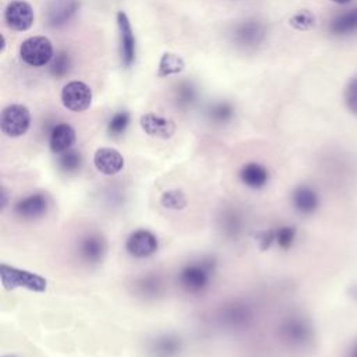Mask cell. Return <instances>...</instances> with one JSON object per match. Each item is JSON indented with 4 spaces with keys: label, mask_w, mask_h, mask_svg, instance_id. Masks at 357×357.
Listing matches in <instances>:
<instances>
[{
    "label": "cell",
    "mask_w": 357,
    "mask_h": 357,
    "mask_svg": "<svg viewBox=\"0 0 357 357\" xmlns=\"http://www.w3.org/2000/svg\"><path fill=\"white\" fill-rule=\"evenodd\" d=\"M213 271L215 261L211 258L188 264L178 273V284L187 293H202L208 287Z\"/></svg>",
    "instance_id": "6da1fadb"
},
{
    "label": "cell",
    "mask_w": 357,
    "mask_h": 357,
    "mask_svg": "<svg viewBox=\"0 0 357 357\" xmlns=\"http://www.w3.org/2000/svg\"><path fill=\"white\" fill-rule=\"evenodd\" d=\"M1 284L7 290H13L17 287H24L32 291H45L47 287V280L38 273L14 268L7 264H1L0 266Z\"/></svg>",
    "instance_id": "7a4b0ae2"
},
{
    "label": "cell",
    "mask_w": 357,
    "mask_h": 357,
    "mask_svg": "<svg viewBox=\"0 0 357 357\" xmlns=\"http://www.w3.org/2000/svg\"><path fill=\"white\" fill-rule=\"evenodd\" d=\"M279 336L282 342L289 347L304 349L312 340V328L305 318L300 315H291L283 319L280 324Z\"/></svg>",
    "instance_id": "3957f363"
},
{
    "label": "cell",
    "mask_w": 357,
    "mask_h": 357,
    "mask_svg": "<svg viewBox=\"0 0 357 357\" xmlns=\"http://www.w3.org/2000/svg\"><path fill=\"white\" fill-rule=\"evenodd\" d=\"M31 126V113L26 106L20 103L8 105L3 109L0 117L1 132L10 138L24 135Z\"/></svg>",
    "instance_id": "277c9868"
},
{
    "label": "cell",
    "mask_w": 357,
    "mask_h": 357,
    "mask_svg": "<svg viewBox=\"0 0 357 357\" xmlns=\"http://www.w3.org/2000/svg\"><path fill=\"white\" fill-rule=\"evenodd\" d=\"M21 60L31 67L46 66L53 59V46L46 36H31L20 46Z\"/></svg>",
    "instance_id": "5b68a950"
},
{
    "label": "cell",
    "mask_w": 357,
    "mask_h": 357,
    "mask_svg": "<svg viewBox=\"0 0 357 357\" xmlns=\"http://www.w3.org/2000/svg\"><path fill=\"white\" fill-rule=\"evenodd\" d=\"M61 102L71 112H84L91 106L92 91L82 81H70L61 89Z\"/></svg>",
    "instance_id": "8992f818"
},
{
    "label": "cell",
    "mask_w": 357,
    "mask_h": 357,
    "mask_svg": "<svg viewBox=\"0 0 357 357\" xmlns=\"http://www.w3.org/2000/svg\"><path fill=\"white\" fill-rule=\"evenodd\" d=\"M49 197L43 192H33L21 198L14 205V215L22 220H36L43 218L49 211Z\"/></svg>",
    "instance_id": "52a82bcc"
},
{
    "label": "cell",
    "mask_w": 357,
    "mask_h": 357,
    "mask_svg": "<svg viewBox=\"0 0 357 357\" xmlns=\"http://www.w3.org/2000/svg\"><path fill=\"white\" fill-rule=\"evenodd\" d=\"M158 248L159 240L156 234L146 229L134 230L126 240V250L134 258H148L153 255Z\"/></svg>",
    "instance_id": "ba28073f"
},
{
    "label": "cell",
    "mask_w": 357,
    "mask_h": 357,
    "mask_svg": "<svg viewBox=\"0 0 357 357\" xmlns=\"http://www.w3.org/2000/svg\"><path fill=\"white\" fill-rule=\"evenodd\" d=\"M4 21L14 31H26L33 24V10L25 0H13L4 10Z\"/></svg>",
    "instance_id": "9c48e42d"
},
{
    "label": "cell",
    "mask_w": 357,
    "mask_h": 357,
    "mask_svg": "<svg viewBox=\"0 0 357 357\" xmlns=\"http://www.w3.org/2000/svg\"><path fill=\"white\" fill-rule=\"evenodd\" d=\"M106 240L99 233H88L78 243V257L85 264H98L106 254Z\"/></svg>",
    "instance_id": "30bf717a"
},
{
    "label": "cell",
    "mask_w": 357,
    "mask_h": 357,
    "mask_svg": "<svg viewBox=\"0 0 357 357\" xmlns=\"http://www.w3.org/2000/svg\"><path fill=\"white\" fill-rule=\"evenodd\" d=\"M117 26L120 33L121 63L126 67H130L135 60V36L132 33L130 20L124 11L117 13Z\"/></svg>",
    "instance_id": "8fae6325"
},
{
    "label": "cell",
    "mask_w": 357,
    "mask_h": 357,
    "mask_svg": "<svg viewBox=\"0 0 357 357\" xmlns=\"http://www.w3.org/2000/svg\"><path fill=\"white\" fill-rule=\"evenodd\" d=\"M93 165L99 173L105 176H114L123 170L124 158L117 149L103 146L96 149L93 153Z\"/></svg>",
    "instance_id": "7c38bea8"
},
{
    "label": "cell",
    "mask_w": 357,
    "mask_h": 357,
    "mask_svg": "<svg viewBox=\"0 0 357 357\" xmlns=\"http://www.w3.org/2000/svg\"><path fill=\"white\" fill-rule=\"evenodd\" d=\"M141 128L151 137L170 138L176 131V124L173 120L163 117L156 113H145L139 119Z\"/></svg>",
    "instance_id": "4fadbf2b"
},
{
    "label": "cell",
    "mask_w": 357,
    "mask_h": 357,
    "mask_svg": "<svg viewBox=\"0 0 357 357\" xmlns=\"http://www.w3.org/2000/svg\"><path fill=\"white\" fill-rule=\"evenodd\" d=\"M75 139L77 135L73 126H70L68 123H59L52 128L49 134V148L53 153L60 155L71 149L75 144Z\"/></svg>",
    "instance_id": "5bb4252c"
},
{
    "label": "cell",
    "mask_w": 357,
    "mask_h": 357,
    "mask_svg": "<svg viewBox=\"0 0 357 357\" xmlns=\"http://www.w3.org/2000/svg\"><path fill=\"white\" fill-rule=\"evenodd\" d=\"M291 204L301 215H311L319 206V197L317 191L308 185H298L291 192Z\"/></svg>",
    "instance_id": "9a60e30c"
},
{
    "label": "cell",
    "mask_w": 357,
    "mask_h": 357,
    "mask_svg": "<svg viewBox=\"0 0 357 357\" xmlns=\"http://www.w3.org/2000/svg\"><path fill=\"white\" fill-rule=\"evenodd\" d=\"M264 25L255 20H247L234 28V40L241 46H255L264 38Z\"/></svg>",
    "instance_id": "2e32d148"
},
{
    "label": "cell",
    "mask_w": 357,
    "mask_h": 357,
    "mask_svg": "<svg viewBox=\"0 0 357 357\" xmlns=\"http://www.w3.org/2000/svg\"><path fill=\"white\" fill-rule=\"evenodd\" d=\"M240 180L244 185L252 190H259L265 187L269 181V172L268 169L257 162H250L244 165L238 173Z\"/></svg>",
    "instance_id": "e0dca14e"
},
{
    "label": "cell",
    "mask_w": 357,
    "mask_h": 357,
    "mask_svg": "<svg viewBox=\"0 0 357 357\" xmlns=\"http://www.w3.org/2000/svg\"><path fill=\"white\" fill-rule=\"evenodd\" d=\"M329 32L336 36H346L357 32V7L335 15L329 22Z\"/></svg>",
    "instance_id": "ac0fdd59"
},
{
    "label": "cell",
    "mask_w": 357,
    "mask_h": 357,
    "mask_svg": "<svg viewBox=\"0 0 357 357\" xmlns=\"http://www.w3.org/2000/svg\"><path fill=\"white\" fill-rule=\"evenodd\" d=\"M149 350L155 357H176L181 350V340L174 335H162L152 340Z\"/></svg>",
    "instance_id": "d6986e66"
},
{
    "label": "cell",
    "mask_w": 357,
    "mask_h": 357,
    "mask_svg": "<svg viewBox=\"0 0 357 357\" xmlns=\"http://www.w3.org/2000/svg\"><path fill=\"white\" fill-rule=\"evenodd\" d=\"M77 7L78 4L75 0H56L47 13L49 24L53 26L66 24V21H68L77 11Z\"/></svg>",
    "instance_id": "ffe728a7"
},
{
    "label": "cell",
    "mask_w": 357,
    "mask_h": 357,
    "mask_svg": "<svg viewBox=\"0 0 357 357\" xmlns=\"http://www.w3.org/2000/svg\"><path fill=\"white\" fill-rule=\"evenodd\" d=\"M251 319V311L244 304H231L222 312V321L230 328H240L247 325Z\"/></svg>",
    "instance_id": "44dd1931"
},
{
    "label": "cell",
    "mask_w": 357,
    "mask_h": 357,
    "mask_svg": "<svg viewBox=\"0 0 357 357\" xmlns=\"http://www.w3.org/2000/svg\"><path fill=\"white\" fill-rule=\"evenodd\" d=\"M57 166L66 174H75L82 167V155L71 148L59 155Z\"/></svg>",
    "instance_id": "7402d4cb"
},
{
    "label": "cell",
    "mask_w": 357,
    "mask_h": 357,
    "mask_svg": "<svg viewBox=\"0 0 357 357\" xmlns=\"http://www.w3.org/2000/svg\"><path fill=\"white\" fill-rule=\"evenodd\" d=\"M184 68V61L181 57L173 53H165L159 63V77L180 73Z\"/></svg>",
    "instance_id": "603a6c76"
},
{
    "label": "cell",
    "mask_w": 357,
    "mask_h": 357,
    "mask_svg": "<svg viewBox=\"0 0 357 357\" xmlns=\"http://www.w3.org/2000/svg\"><path fill=\"white\" fill-rule=\"evenodd\" d=\"M160 204L173 211H181L187 206V198L180 190H167L160 197Z\"/></svg>",
    "instance_id": "cb8c5ba5"
},
{
    "label": "cell",
    "mask_w": 357,
    "mask_h": 357,
    "mask_svg": "<svg viewBox=\"0 0 357 357\" xmlns=\"http://www.w3.org/2000/svg\"><path fill=\"white\" fill-rule=\"evenodd\" d=\"M271 241H275L280 248L287 250L291 247L296 238V227L294 226H282L275 231H271Z\"/></svg>",
    "instance_id": "d4e9b609"
},
{
    "label": "cell",
    "mask_w": 357,
    "mask_h": 357,
    "mask_svg": "<svg viewBox=\"0 0 357 357\" xmlns=\"http://www.w3.org/2000/svg\"><path fill=\"white\" fill-rule=\"evenodd\" d=\"M130 124V113L128 112H117L107 123V132L110 137H120L124 134Z\"/></svg>",
    "instance_id": "484cf974"
},
{
    "label": "cell",
    "mask_w": 357,
    "mask_h": 357,
    "mask_svg": "<svg viewBox=\"0 0 357 357\" xmlns=\"http://www.w3.org/2000/svg\"><path fill=\"white\" fill-rule=\"evenodd\" d=\"M208 114L212 121L223 124V123H227L233 117L234 110L230 103L219 102V103H215L211 106V109L208 110Z\"/></svg>",
    "instance_id": "4316f807"
},
{
    "label": "cell",
    "mask_w": 357,
    "mask_h": 357,
    "mask_svg": "<svg viewBox=\"0 0 357 357\" xmlns=\"http://www.w3.org/2000/svg\"><path fill=\"white\" fill-rule=\"evenodd\" d=\"M52 64H50V74L56 78H61L64 77L71 67V60L70 56L66 52H59L56 56H53L52 59Z\"/></svg>",
    "instance_id": "83f0119b"
},
{
    "label": "cell",
    "mask_w": 357,
    "mask_h": 357,
    "mask_svg": "<svg viewBox=\"0 0 357 357\" xmlns=\"http://www.w3.org/2000/svg\"><path fill=\"white\" fill-rule=\"evenodd\" d=\"M344 102L347 109L357 116V77H353L344 89Z\"/></svg>",
    "instance_id": "f1b7e54d"
},
{
    "label": "cell",
    "mask_w": 357,
    "mask_h": 357,
    "mask_svg": "<svg viewBox=\"0 0 357 357\" xmlns=\"http://www.w3.org/2000/svg\"><path fill=\"white\" fill-rule=\"evenodd\" d=\"M314 22H315V18L310 11H300L290 18V25L301 31L310 29L314 25Z\"/></svg>",
    "instance_id": "f546056e"
},
{
    "label": "cell",
    "mask_w": 357,
    "mask_h": 357,
    "mask_svg": "<svg viewBox=\"0 0 357 357\" xmlns=\"http://www.w3.org/2000/svg\"><path fill=\"white\" fill-rule=\"evenodd\" d=\"M138 286H139L142 294H155V293L158 294L159 287H160V282H159L158 278L149 276V278H142L138 282Z\"/></svg>",
    "instance_id": "4dcf8cb0"
},
{
    "label": "cell",
    "mask_w": 357,
    "mask_h": 357,
    "mask_svg": "<svg viewBox=\"0 0 357 357\" xmlns=\"http://www.w3.org/2000/svg\"><path fill=\"white\" fill-rule=\"evenodd\" d=\"M178 99H180V103L190 105V103L195 99V91H194V88H191L190 85H183V86H180V89H178Z\"/></svg>",
    "instance_id": "1f68e13d"
},
{
    "label": "cell",
    "mask_w": 357,
    "mask_h": 357,
    "mask_svg": "<svg viewBox=\"0 0 357 357\" xmlns=\"http://www.w3.org/2000/svg\"><path fill=\"white\" fill-rule=\"evenodd\" d=\"M225 230L230 231V233H236L240 230V219L238 216H236L234 213H229L227 216H225Z\"/></svg>",
    "instance_id": "d6a6232c"
},
{
    "label": "cell",
    "mask_w": 357,
    "mask_h": 357,
    "mask_svg": "<svg viewBox=\"0 0 357 357\" xmlns=\"http://www.w3.org/2000/svg\"><path fill=\"white\" fill-rule=\"evenodd\" d=\"M347 357H357V342L353 344L351 350L349 351V356Z\"/></svg>",
    "instance_id": "836d02e7"
},
{
    "label": "cell",
    "mask_w": 357,
    "mask_h": 357,
    "mask_svg": "<svg viewBox=\"0 0 357 357\" xmlns=\"http://www.w3.org/2000/svg\"><path fill=\"white\" fill-rule=\"evenodd\" d=\"M331 1H333V3H336V4H347V3H350L351 0H331Z\"/></svg>",
    "instance_id": "e575fe53"
},
{
    "label": "cell",
    "mask_w": 357,
    "mask_h": 357,
    "mask_svg": "<svg viewBox=\"0 0 357 357\" xmlns=\"http://www.w3.org/2000/svg\"><path fill=\"white\" fill-rule=\"evenodd\" d=\"M3 357H15V356H3Z\"/></svg>",
    "instance_id": "d590c367"
}]
</instances>
